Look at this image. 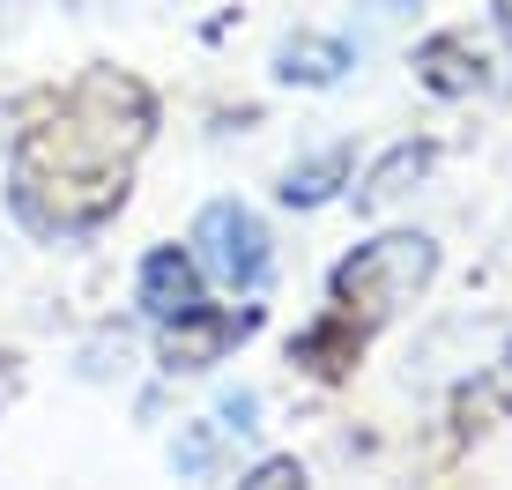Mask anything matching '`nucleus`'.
Wrapping results in <instances>:
<instances>
[{
	"label": "nucleus",
	"instance_id": "obj_3",
	"mask_svg": "<svg viewBox=\"0 0 512 490\" xmlns=\"http://www.w3.org/2000/svg\"><path fill=\"white\" fill-rule=\"evenodd\" d=\"M193 253H201V268L216 275V283H231V290L268 283V231H260V216L245 201H208L201 223H193Z\"/></svg>",
	"mask_w": 512,
	"mask_h": 490
},
{
	"label": "nucleus",
	"instance_id": "obj_10",
	"mask_svg": "<svg viewBox=\"0 0 512 490\" xmlns=\"http://www.w3.org/2000/svg\"><path fill=\"white\" fill-rule=\"evenodd\" d=\"M342 179H349V149H320V156H305V164L282 171V201L290 208H320V201H334Z\"/></svg>",
	"mask_w": 512,
	"mask_h": 490
},
{
	"label": "nucleus",
	"instance_id": "obj_15",
	"mask_svg": "<svg viewBox=\"0 0 512 490\" xmlns=\"http://www.w3.org/2000/svg\"><path fill=\"white\" fill-rule=\"evenodd\" d=\"M498 15H505V23H512V0H498Z\"/></svg>",
	"mask_w": 512,
	"mask_h": 490
},
{
	"label": "nucleus",
	"instance_id": "obj_8",
	"mask_svg": "<svg viewBox=\"0 0 512 490\" xmlns=\"http://www.w3.org/2000/svg\"><path fill=\"white\" fill-rule=\"evenodd\" d=\"M431 164H438V149H431V142H401V149H386L379 164H372V179H364V208L401 201L409 186H423V179H431Z\"/></svg>",
	"mask_w": 512,
	"mask_h": 490
},
{
	"label": "nucleus",
	"instance_id": "obj_14",
	"mask_svg": "<svg viewBox=\"0 0 512 490\" xmlns=\"http://www.w3.org/2000/svg\"><path fill=\"white\" fill-rule=\"evenodd\" d=\"M416 8H423V0H364V15H372V23H409Z\"/></svg>",
	"mask_w": 512,
	"mask_h": 490
},
{
	"label": "nucleus",
	"instance_id": "obj_1",
	"mask_svg": "<svg viewBox=\"0 0 512 490\" xmlns=\"http://www.w3.org/2000/svg\"><path fill=\"white\" fill-rule=\"evenodd\" d=\"M149 142V90L134 75H97L75 82L60 119H45L15 156V208L38 231H82L127 201V171Z\"/></svg>",
	"mask_w": 512,
	"mask_h": 490
},
{
	"label": "nucleus",
	"instance_id": "obj_5",
	"mask_svg": "<svg viewBox=\"0 0 512 490\" xmlns=\"http://www.w3.org/2000/svg\"><path fill=\"white\" fill-rule=\"evenodd\" d=\"M357 67V45L349 38H320V30H297V38L275 45V82H305V90H327Z\"/></svg>",
	"mask_w": 512,
	"mask_h": 490
},
{
	"label": "nucleus",
	"instance_id": "obj_6",
	"mask_svg": "<svg viewBox=\"0 0 512 490\" xmlns=\"http://www.w3.org/2000/svg\"><path fill=\"white\" fill-rule=\"evenodd\" d=\"M253 327V312L245 320H231V312H208V305H193L186 320H171V335H164V364L171 372H201V364H216V349L245 335Z\"/></svg>",
	"mask_w": 512,
	"mask_h": 490
},
{
	"label": "nucleus",
	"instance_id": "obj_7",
	"mask_svg": "<svg viewBox=\"0 0 512 490\" xmlns=\"http://www.w3.org/2000/svg\"><path fill=\"white\" fill-rule=\"evenodd\" d=\"M416 67H423V82H431L438 97H461V90L483 82V45H475L468 30H438V38H423Z\"/></svg>",
	"mask_w": 512,
	"mask_h": 490
},
{
	"label": "nucleus",
	"instance_id": "obj_9",
	"mask_svg": "<svg viewBox=\"0 0 512 490\" xmlns=\"http://www.w3.org/2000/svg\"><path fill=\"white\" fill-rule=\"evenodd\" d=\"M357 349H364L357 312H334V320H320L312 335H297V342H290V357H297V364H312V372H349V364H357Z\"/></svg>",
	"mask_w": 512,
	"mask_h": 490
},
{
	"label": "nucleus",
	"instance_id": "obj_2",
	"mask_svg": "<svg viewBox=\"0 0 512 490\" xmlns=\"http://www.w3.org/2000/svg\"><path fill=\"white\" fill-rule=\"evenodd\" d=\"M438 275V245L423 231H386L372 245H357V253L334 268V305L342 312H364V320H386V312L416 305V290Z\"/></svg>",
	"mask_w": 512,
	"mask_h": 490
},
{
	"label": "nucleus",
	"instance_id": "obj_11",
	"mask_svg": "<svg viewBox=\"0 0 512 490\" xmlns=\"http://www.w3.org/2000/svg\"><path fill=\"white\" fill-rule=\"evenodd\" d=\"M223 439H231L223 424H193L186 439L171 446V468H179V476H208V468H216V453H223Z\"/></svg>",
	"mask_w": 512,
	"mask_h": 490
},
{
	"label": "nucleus",
	"instance_id": "obj_13",
	"mask_svg": "<svg viewBox=\"0 0 512 490\" xmlns=\"http://www.w3.org/2000/svg\"><path fill=\"white\" fill-rule=\"evenodd\" d=\"M253 483H260V490H282V483H305V468H297V461H260Z\"/></svg>",
	"mask_w": 512,
	"mask_h": 490
},
{
	"label": "nucleus",
	"instance_id": "obj_12",
	"mask_svg": "<svg viewBox=\"0 0 512 490\" xmlns=\"http://www.w3.org/2000/svg\"><path fill=\"white\" fill-rule=\"evenodd\" d=\"M253 416H260V394H253V387H238V394H223L216 424L231 431V439H245V431H253Z\"/></svg>",
	"mask_w": 512,
	"mask_h": 490
},
{
	"label": "nucleus",
	"instance_id": "obj_4",
	"mask_svg": "<svg viewBox=\"0 0 512 490\" xmlns=\"http://www.w3.org/2000/svg\"><path fill=\"white\" fill-rule=\"evenodd\" d=\"M201 305V268L179 253V245H156L149 260H141V312L149 320H186V312Z\"/></svg>",
	"mask_w": 512,
	"mask_h": 490
}]
</instances>
